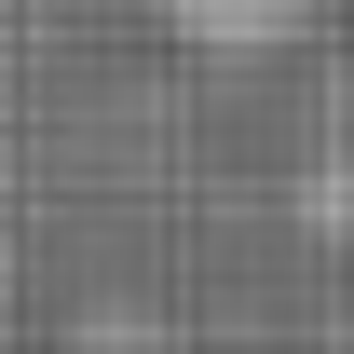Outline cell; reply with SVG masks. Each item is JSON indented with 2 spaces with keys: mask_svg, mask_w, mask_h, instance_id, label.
Returning <instances> with one entry per match:
<instances>
[{
  "mask_svg": "<svg viewBox=\"0 0 354 354\" xmlns=\"http://www.w3.org/2000/svg\"><path fill=\"white\" fill-rule=\"evenodd\" d=\"M150 14H164L191 55H286L327 0H150Z\"/></svg>",
  "mask_w": 354,
  "mask_h": 354,
  "instance_id": "6da1fadb",
  "label": "cell"
},
{
  "mask_svg": "<svg viewBox=\"0 0 354 354\" xmlns=\"http://www.w3.org/2000/svg\"><path fill=\"white\" fill-rule=\"evenodd\" d=\"M0 300H14V272H0Z\"/></svg>",
  "mask_w": 354,
  "mask_h": 354,
  "instance_id": "7a4b0ae2",
  "label": "cell"
}]
</instances>
